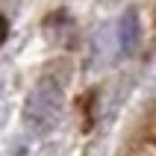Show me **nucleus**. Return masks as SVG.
<instances>
[{"label":"nucleus","instance_id":"7ed1b4c3","mask_svg":"<svg viewBox=\"0 0 156 156\" xmlns=\"http://www.w3.org/2000/svg\"><path fill=\"white\" fill-rule=\"evenodd\" d=\"M6 35H9V21H6L3 15H0V44L6 41Z\"/></svg>","mask_w":156,"mask_h":156},{"label":"nucleus","instance_id":"f03ea898","mask_svg":"<svg viewBox=\"0 0 156 156\" xmlns=\"http://www.w3.org/2000/svg\"><path fill=\"white\" fill-rule=\"evenodd\" d=\"M136 41H139V15L130 9V12H124V18H121V50L133 53Z\"/></svg>","mask_w":156,"mask_h":156},{"label":"nucleus","instance_id":"f257e3e1","mask_svg":"<svg viewBox=\"0 0 156 156\" xmlns=\"http://www.w3.org/2000/svg\"><path fill=\"white\" fill-rule=\"evenodd\" d=\"M59 109H62V91L56 83L44 80L27 94V103H24V124L30 127L33 133H44L50 130L56 118H59Z\"/></svg>","mask_w":156,"mask_h":156}]
</instances>
